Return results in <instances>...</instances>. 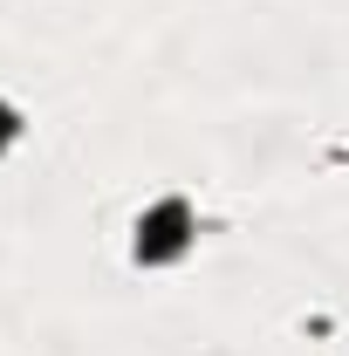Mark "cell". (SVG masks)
<instances>
[{
  "label": "cell",
  "instance_id": "6da1fadb",
  "mask_svg": "<svg viewBox=\"0 0 349 356\" xmlns=\"http://www.w3.org/2000/svg\"><path fill=\"white\" fill-rule=\"evenodd\" d=\"M192 240H199V213L185 206V199H158V206H144L137 213V240H131V254L144 267H172L192 254Z\"/></svg>",
  "mask_w": 349,
  "mask_h": 356
},
{
  "label": "cell",
  "instance_id": "7a4b0ae2",
  "mask_svg": "<svg viewBox=\"0 0 349 356\" xmlns=\"http://www.w3.org/2000/svg\"><path fill=\"white\" fill-rule=\"evenodd\" d=\"M14 144H21V110H14V103H0V158H7Z\"/></svg>",
  "mask_w": 349,
  "mask_h": 356
}]
</instances>
